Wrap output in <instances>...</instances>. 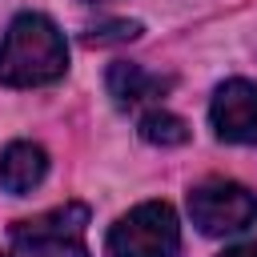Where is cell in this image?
Instances as JSON below:
<instances>
[{
  "label": "cell",
  "instance_id": "30bf717a",
  "mask_svg": "<svg viewBox=\"0 0 257 257\" xmlns=\"http://www.w3.org/2000/svg\"><path fill=\"white\" fill-rule=\"evenodd\" d=\"M221 257H257V241H241V245H233V249H225Z\"/></svg>",
  "mask_w": 257,
  "mask_h": 257
},
{
  "label": "cell",
  "instance_id": "8fae6325",
  "mask_svg": "<svg viewBox=\"0 0 257 257\" xmlns=\"http://www.w3.org/2000/svg\"><path fill=\"white\" fill-rule=\"evenodd\" d=\"M88 4H104V0H88Z\"/></svg>",
  "mask_w": 257,
  "mask_h": 257
},
{
  "label": "cell",
  "instance_id": "ba28073f",
  "mask_svg": "<svg viewBox=\"0 0 257 257\" xmlns=\"http://www.w3.org/2000/svg\"><path fill=\"white\" fill-rule=\"evenodd\" d=\"M141 137H145L149 145L169 149V145H185V141H189V124H185L177 112H169V108H149V112L141 116Z\"/></svg>",
  "mask_w": 257,
  "mask_h": 257
},
{
  "label": "cell",
  "instance_id": "3957f363",
  "mask_svg": "<svg viewBox=\"0 0 257 257\" xmlns=\"http://www.w3.org/2000/svg\"><path fill=\"white\" fill-rule=\"evenodd\" d=\"M108 257H177L181 253V225L173 205L165 201H145L128 209L104 241Z\"/></svg>",
  "mask_w": 257,
  "mask_h": 257
},
{
  "label": "cell",
  "instance_id": "7a4b0ae2",
  "mask_svg": "<svg viewBox=\"0 0 257 257\" xmlns=\"http://www.w3.org/2000/svg\"><path fill=\"white\" fill-rule=\"evenodd\" d=\"M0 257H88V205L64 201L8 229Z\"/></svg>",
  "mask_w": 257,
  "mask_h": 257
},
{
  "label": "cell",
  "instance_id": "5b68a950",
  "mask_svg": "<svg viewBox=\"0 0 257 257\" xmlns=\"http://www.w3.org/2000/svg\"><path fill=\"white\" fill-rule=\"evenodd\" d=\"M213 133L229 145H257V84L253 80H225L209 104Z\"/></svg>",
  "mask_w": 257,
  "mask_h": 257
},
{
  "label": "cell",
  "instance_id": "6da1fadb",
  "mask_svg": "<svg viewBox=\"0 0 257 257\" xmlns=\"http://www.w3.org/2000/svg\"><path fill=\"white\" fill-rule=\"evenodd\" d=\"M68 68V44L60 28L40 12H20L0 40V84L40 88L60 80Z\"/></svg>",
  "mask_w": 257,
  "mask_h": 257
},
{
  "label": "cell",
  "instance_id": "52a82bcc",
  "mask_svg": "<svg viewBox=\"0 0 257 257\" xmlns=\"http://www.w3.org/2000/svg\"><path fill=\"white\" fill-rule=\"evenodd\" d=\"M44 173H48V153L32 141H12L0 153V189L12 197L32 193L44 181Z\"/></svg>",
  "mask_w": 257,
  "mask_h": 257
},
{
  "label": "cell",
  "instance_id": "8992f818",
  "mask_svg": "<svg viewBox=\"0 0 257 257\" xmlns=\"http://www.w3.org/2000/svg\"><path fill=\"white\" fill-rule=\"evenodd\" d=\"M108 84V96L116 100V108H141V104H153L161 100L169 88H173V76H157L141 64H128V60H116L104 76Z\"/></svg>",
  "mask_w": 257,
  "mask_h": 257
},
{
  "label": "cell",
  "instance_id": "9c48e42d",
  "mask_svg": "<svg viewBox=\"0 0 257 257\" xmlns=\"http://www.w3.org/2000/svg\"><path fill=\"white\" fill-rule=\"evenodd\" d=\"M141 36V24L137 20H104V24H92V28H84V44H124V40H137Z\"/></svg>",
  "mask_w": 257,
  "mask_h": 257
},
{
  "label": "cell",
  "instance_id": "277c9868",
  "mask_svg": "<svg viewBox=\"0 0 257 257\" xmlns=\"http://www.w3.org/2000/svg\"><path fill=\"white\" fill-rule=\"evenodd\" d=\"M189 217L205 237H229L257 221V193L241 181L209 177L189 189Z\"/></svg>",
  "mask_w": 257,
  "mask_h": 257
}]
</instances>
